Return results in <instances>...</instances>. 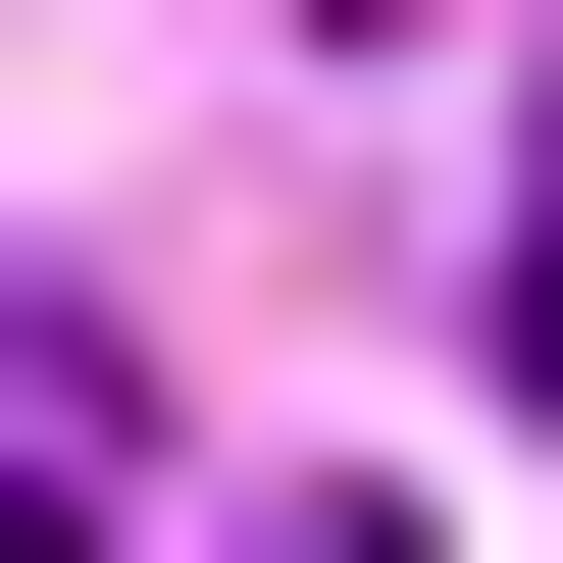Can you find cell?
I'll list each match as a JSON object with an SVG mask.
<instances>
[{
    "mask_svg": "<svg viewBox=\"0 0 563 563\" xmlns=\"http://www.w3.org/2000/svg\"><path fill=\"white\" fill-rule=\"evenodd\" d=\"M256 563H410V512H256Z\"/></svg>",
    "mask_w": 563,
    "mask_h": 563,
    "instance_id": "2",
    "label": "cell"
},
{
    "mask_svg": "<svg viewBox=\"0 0 563 563\" xmlns=\"http://www.w3.org/2000/svg\"><path fill=\"white\" fill-rule=\"evenodd\" d=\"M0 563H103V461H0Z\"/></svg>",
    "mask_w": 563,
    "mask_h": 563,
    "instance_id": "1",
    "label": "cell"
}]
</instances>
